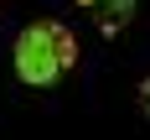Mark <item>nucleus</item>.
<instances>
[{
	"label": "nucleus",
	"mask_w": 150,
	"mask_h": 140,
	"mask_svg": "<svg viewBox=\"0 0 150 140\" xmlns=\"http://www.w3.org/2000/svg\"><path fill=\"white\" fill-rule=\"evenodd\" d=\"M140 109H145V119H150V78L140 83Z\"/></svg>",
	"instance_id": "nucleus-3"
},
{
	"label": "nucleus",
	"mask_w": 150,
	"mask_h": 140,
	"mask_svg": "<svg viewBox=\"0 0 150 140\" xmlns=\"http://www.w3.org/2000/svg\"><path fill=\"white\" fill-rule=\"evenodd\" d=\"M93 11V21H98V31H109V36H119L129 21H135V0H83Z\"/></svg>",
	"instance_id": "nucleus-2"
},
{
	"label": "nucleus",
	"mask_w": 150,
	"mask_h": 140,
	"mask_svg": "<svg viewBox=\"0 0 150 140\" xmlns=\"http://www.w3.org/2000/svg\"><path fill=\"white\" fill-rule=\"evenodd\" d=\"M11 62H16V78L31 83V88H52L67 68L78 62V36L62 21H31L11 47Z\"/></svg>",
	"instance_id": "nucleus-1"
}]
</instances>
